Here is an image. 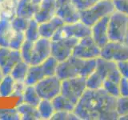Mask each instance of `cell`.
Segmentation results:
<instances>
[{
  "label": "cell",
  "instance_id": "1",
  "mask_svg": "<svg viewBox=\"0 0 128 120\" xmlns=\"http://www.w3.org/2000/svg\"><path fill=\"white\" fill-rule=\"evenodd\" d=\"M116 98L108 94L102 88L86 89L75 105L74 113L81 120L118 119Z\"/></svg>",
  "mask_w": 128,
  "mask_h": 120
},
{
  "label": "cell",
  "instance_id": "2",
  "mask_svg": "<svg viewBox=\"0 0 128 120\" xmlns=\"http://www.w3.org/2000/svg\"><path fill=\"white\" fill-rule=\"evenodd\" d=\"M96 59H83L71 55L69 58L58 62L55 75L62 81L78 76L86 78L95 70Z\"/></svg>",
  "mask_w": 128,
  "mask_h": 120
},
{
  "label": "cell",
  "instance_id": "3",
  "mask_svg": "<svg viewBox=\"0 0 128 120\" xmlns=\"http://www.w3.org/2000/svg\"><path fill=\"white\" fill-rule=\"evenodd\" d=\"M114 11L112 0H99L94 6L80 12V21L88 26H93L101 18Z\"/></svg>",
  "mask_w": 128,
  "mask_h": 120
},
{
  "label": "cell",
  "instance_id": "4",
  "mask_svg": "<svg viewBox=\"0 0 128 120\" xmlns=\"http://www.w3.org/2000/svg\"><path fill=\"white\" fill-rule=\"evenodd\" d=\"M128 33V16L114 11L109 16L108 37L110 41L125 42Z\"/></svg>",
  "mask_w": 128,
  "mask_h": 120
},
{
  "label": "cell",
  "instance_id": "5",
  "mask_svg": "<svg viewBox=\"0 0 128 120\" xmlns=\"http://www.w3.org/2000/svg\"><path fill=\"white\" fill-rule=\"evenodd\" d=\"M86 90V78L82 76L65 79L62 81L61 94L76 105Z\"/></svg>",
  "mask_w": 128,
  "mask_h": 120
},
{
  "label": "cell",
  "instance_id": "6",
  "mask_svg": "<svg viewBox=\"0 0 128 120\" xmlns=\"http://www.w3.org/2000/svg\"><path fill=\"white\" fill-rule=\"evenodd\" d=\"M91 34L90 26H88L82 22L79 21L74 23H64L56 31L51 40H58L62 38H75L81 39Z\"/></svg>",
  "mask_w": 128,
  "mask_h": 120
},
{
  "label": "cell",
  "instance_id": "7",
  "mask_svg": "<svg viewBox=\"0 0 128 120\" xmlns=\"http://www.w3.org/2000/svg\"><path fill=\"white\" fill-rule=\"evenodd\" d=\"M34 87L41 99L52 100L61 94L62 80L56 75L46 76L36 83Z\"/></svg>",
  "mask_w": 128,
  "mask_h": 120
},
{
  "label": "cell",
  "instance_id": "8",
  "mask_svg": "<svg viewBox=\"0 0 128 120\" xmlns=\"http://www.w3.org/2000/svg\"><path fill=\"white\" fill-rule=\"evenodd\" d=\"M100 57L115 62L128 60V45L121 42L109 41L101 48Z\"/></svg>",
  "mask_w": 128,
  "mask_h": 120
},
{
  "label": "cell",
  "instance_id": "9",
  "mask_svg": "<svg viewBox=\"0 0 128 120\" xmlns=\"http://www.w3.org/2000/svg\"><path fill=\"white\" fill-rule=\"evenodd\" d=\"M100 52L101 48L96 44L91 35H89L78 40L72 55L83 59H91L100 57Z\"/></svg>",
  "mask_w": 128,
  "mask_h": 120
},
{
  "label": "cell",
  "instance_id": "10",
  "mask_svg": "<svg viewBox=\"0 0 128 120\" xmlns=\"http://www.w3.org/2000/svg\"><path fill=\"white\" fill-rule=\"evenodd\" d=\"M78 38H68L58 40H51V55L58 62H62L72 55Z\"/></svg>",
  "mask_w": 128,
  "mask_h": 120
},
{
  "label": "cell",
  "instance_id": "11",
  "mask_svg": "<svg viewBox=\"0 0 128 120\" xmlns=\"http://www.w3.org/2000/svg\"><path fill=\"white\" fill-rule=\"evenodd\" d=\"M55 15L64 23H74L80 20V12L75 7L72 0H55Z\"/></svg>",
  "mask_w": 128,
  "mask_h": 120
},
{
  "label": "cell",
  "instance_id": "12",
  "mask_svg": "<svg viewBox=\"0 0 128 120\" xmlns=\"http://www.w3.org/2000/svg\"><path fill=\"white\" fill-rule=\"evenodd\" d=\"M95 70L102 76L104 79H109L111 81L119 82L122 76L117 67V63L113 61L106 60L101 57L96 59Z\"/></svg>",
  "mask_w": 128,
  "mask_h": 120
},
{
  "label": "cell",
  "instance_id": "13",
  "mask_svg": "<svg viewBox=\"0 0 128 120\" xmlns=\"http://www.w3.org/2000/svg\"><path fill=\"white\" fill-rule=\"evenodd\" d=\"M21 60L19 50H12L10 47L0 46V70L5 75L10 74L13 67Z\"/></svg>",
  "mask_w": 128,
  "mask_h": 120
},
{
  "label": "cell",
  "instance_id": "14",
  "mask_svg": "<svg viewBox=\"0 0 128 120\" xmlns=\"http://www.w3.org/2000/svg\"><path fill=\"white\" fill-rule=\"evenodd\" d=\"M51 55V39L40 37L34 42L30 65H39Z\"/></svg>",
  "mask_w": 128,
  "mask_h": 120
},
{
  "label": "cell",
  "instance_id": "15",
  "mask_svg": "<svg viewBox=\"0 0 128 120\" xmlns=\"http://www.w3.org/2000/svg\"><path fill=\"white\" fill-rule=\"evenodd\" d=\"M109 16L110 15L101 18L98 22H96L93 26H90L91 37L100 48L105 46L110 41L109 37H108Z\"/></svg>",
  "mask_w": 128,
  "mask_h": 120
},
{
  "label": "cell",
  "instance_id": "16",
  "mask_svg": "<svg viewBox=\"0 0 128 120\" xmlns=\"http://www.w3.org/2000/svg\"><path fill=\"white\" fill-rule=\"evenodd\" d=\"M56 3L55 0H41L38 4V10L34 16V18L38 23L46 22L55 16Z\"/></svg>",
  "mask_w": 128,
  "mask_h": 120
},
{
  "label": "cell",
  "instance_id": "17",
  "mask_svg": "<svg viewBox=\"0 0 128 120\" xmlns=\"http://www.w3.org/2000/svg\"><path fill=\"white\" fill-rule=\"evenodd\" d=\"M64 24L62 20L58 16L53 18L46 22L39 23V34L40 37L51 39L60 27Z\"/></svg>",
  "mask_w": 128,
  "mask_h": 120
},
{
  "label": "cell",
  "instance_id": "18",
  "mask_svg": "<svg viewBox=\"0 0 128 120\" xmlns=\"http://www.w3.org/2000/svg\"><path fill=\"white\" fill-rule=\"evenodd\" d=\"M38 4L32 0H18L16 6V15L31 19L38 10Z\"/></svg>",
  "mask_w": 128,
  "mask_h": 120
},
{
  "label": "cell",
  "instance_id": "19",
  "mask_svg": "<svg viewBox=\"0 0 128 120\" xmlns=\"http://www.w3.org/2000/svg\"><path fill=\"white\" fill-rule=\"evenodd\" d=\"M20 119L22 120H39L41 119L37 106H32L30 104L24 102H19L15 107Z\"/></svg>",
  "mask_w": 128,
  "mask_h": 120
},
{
  "label": "cell",
  "instance_id": "20",
  "mask_svg": "<svg viewBox=\"0 0 128 120\" xmlns=\"http://www.w3.org/2000/svg\"><path fill=\"white\" fill-rule=\"evenodd\" d=\"M14 32L10 19L0 16V46L8 47Z\"/></svg>",
  "mask_w": 128,
  "mask_h": 120
},
{
  "label": "cell",
  "instance_id": "21",
  "mask_svg": "<svg viewBox=\"0 0 128 120\" xmlns=\"http://www.w3.org/2000/svg\"><path fill=\"white\" fill-rule=\"evenodd\" d=\"M44 77H46V76L44 74L41 64L30 65L24 82H25L26 86H34Z\"/></svg>",
  "mask_w": 128,
  "mask_h": 120
},
{
  "label": "cell",
  "instance_id": "22",
  "mask_svg": "<svg viewBox=\"0 0 128 120\" xmlns=\"http://www.w3.org/2000/svg\"><path fill=\"white\" fill-rule=\"evenodd\" d=\"M29 66V63L24 62L23 60H21L13 67L10 74L15 80V82H24Z\"/></svg>",
  "mask_w": 128,
  "mask_h": 120
},
{
  "label": "cell",
  "instance_id": "23",
  "mask_svg": "<svg viewBox=\"0 0 128 120\" xmlns=\"http://www.w3.org/2000/svg\"><path fill=\"white\" fill-rule=\"evenodd\" d=\"M16 0H2L0 2V16L12 19L16 15Z\"/></svg>",
  "mask_w": 128,
  "mask_h": 120
},
{
  "label": "cell",
  "instance_id": "24",
  "mask_svg": "<svg viewBox=\"0 0 128 120\" xmlns=\"http://www.w3.org/2000/svg\"><path fill=\"white\" fill-rule=\"evenodd\" d=\"M15 80L11 77L10 74H6L3 77L0 82V97L8 98L13 94Z\"/></svg>",
  "mask_w": 128,
  "mask_h": 120
},
{
  "label": "cell",
  "instance_id": "25",
  "mask_svg": "<svg viewBox=\"0 0 128 120\" xmlns=\"http://www.w3.org/2000/svg\"><path fill=\"white\" fill-rule=\"evenodd\" d=\"M37 109L40 115V118L43 120L51 119L52 116L55 112L51 100L47 99H41V101L37 106Z\"/></svg>",
  "mask_w": 128,
  "mask_h": 120
},
{
  "label": "cell",
  "instance_id": "26",
  "mask_svg": "<svg viewBox=\"0 0 128 120\" xmlns=\"http://www.w3.org/2000/svg\"><path fill=\"white\" fill-rule=\"evenodd\" d=\"M40 101H41V98L36 91L34 86H26L22 97V102L37 106Z\"/></svg>",
  "mask_w": 128,
  "mask_h": 120
},
{
  "label": "cell",
  "instance_id": "27",
  "mask_svg": "<svg viewBox=\"0 0 128 120\" xmlns=\"http://www.w3.org/2000/svg\"><path fill=\"white\" fill-rule=\"evenodd\" d=\"M55 111L66 110V111H74L75 105H74L70 101H69L62 94H59L51 100Z\"/></svg>",
  "mask_w": 128,
  "mask_h": 120
},
{
  "label": "cell",
  "instance_id": "28",
  "mask_svg": "<svg viewBox=\"0 0 128 120\" xmlns=\"http://www.w3.org/2000/svg\"><path fill=\"white\" fill-rule=\"evenodd\" d=\"M104 80L105 79H104L97 71L94 70L86 78V89H89V90L101 89V88H102Z\"/></svg>",
  "mask_w": 128,
  "mask_h": 120
},
{
  "label": "cell",
  "instance_id": "29",
  "mask_svg": "<svg viewBox=\"0 0 128 120\" xmlns=\"http://www.w3.org/2000/svg\"><path fill=\"white\" fill-rule=\"evenodd\" d=\"M25 34L26 40H29L31 42H35L40 38L39 34V23L33 18L30 19L29 25H28Z\"/></svg>",
  "mask_w": 128,
  "mask_h": 120
},
{
  "label": "cell",
  "instance_id": "30",
  "mask_svg": "<svg viewBox=\"0 0 128 120\" xmlns=\"http://www.w3.org/2000/svg\"><path fill=\"white\" fill-rule=\"evenodd\" d=\"M58 61L52 55L49 56L46 59L41 63V66L42 68V70L44 72V74L46 76H53L56 74V70L58 64Z\"/></svg>",
  "mask_w": 128,
  "mask_h": 120
},
{
  "label": "cell",
  "instance_id": "31",
  "mask_svg": "<svg viewBox=\"0 0 128 120\" xmlns=\"http://www.w3.org/2000/svg\"><path fill=\"white\" fill-rule=\"evenodd\" d=\"M11 22V26L13 28L14 31L15 32H24L26 31V28L29 25L30 19L21 17V16L15 15L14 17L10 20Z\"/></svg>",
  "mask_w": 128,
  "mask_h": 120
},
{
  "label": "cell",
  "instance_id": "32",
  "mask_svg": "<svg viewBox=\"0 0 128 120\" xmlns=\"http://www.w3.org/2000/svg\"><path fill=\"white\" fill-rule=\"evenodd\" d=\"M34 42L29 40H25L23 42L22 47L20 48V54H21L22 60L27 63H30L32 54H33V48H34Z\"/></svg>",
  "mask_w": 128,
  "mask_h": 120
},
{
  "label": "cell",
  "instance_id": "33",
  "mask_svg": "<svg viewBox=\"0 0 128 120\" xmlns=\"http://www.w3.org/2000/svg\"><path fill=\"white\" fill-rule=\"evenodd\" d=\"M25 40H26L25 34L22 33V32H15L14 31L10 40L8 47H10L12 50H19L20 48L22 47L23 42H25Z\"/></svg>",
  "mask_w": 128,
  "mask_h": 120
},
{
  "label": "cell",
  "instance_id": "34",
  "mask_svg": "<svg viewBox=\"0 0 128 120\" xmlns=\"http://www.w3.org/2000/svg\"><path fill=\"white\" fill-rule=\"evenodd\" d=\"M102 89L105 90L108 94L113 96L114 98H118L120 96L118 82L111 81L109 79H105L103 82Z\"/></svg>",
  "mask_w": 128,
  "mask_h": 120
},
{
  "label": "cell",
  "instance_id": "35",
  "mask_svg": "<svg viewBox=\"0 0 128 120\" xmlns=\"http://www.w3.org/2000/svg\"><path fill=\"white\" fill-rule=\"evenodd\" d=\"M116 112L118 118L128 114V97L119 96L116 98Z\"/></svg>",
  "mask_w": 128,
  "mask_h": 120
},
{
  "label": "cell",
  "instance_id": "36",
  "mask_svg": "<svg viewBox=\"0 0 128 120\" xmlns=\"http://www.w3.org/2000/svg\"><path fill=\"white\" fill-rule=\"evenodd\" d=\"M51 119H59V120H77V117L74 111H66V110H58L55 111Z\"/></svg>",
  "mask_w": 128,
  "mask_h": 120
},
{
  "label": "cell",
  "instance_id": "37",
  "mask_svg": "<svg viewBox=\"0 0 128 120\" xmlns=\"http://www.w3.org/2000/svg\"><path fill=\"white\" fill-rule=\"evenodd\" d=\"M1 120H18L20 119L17 110L14 109H1L0 110Z\"/></svg>",
  "mask_w": 128,
  "mask_h": 120
},
{
  "label": "cell",
  "instance_id": "38",
  "mask_svg": "<svg viewBox=\"0 0 128 120\" xmlns=\"http://www.w3.org/2000/svg\"><path fill=\"white\" fill-rule=\"evenodd\" d=\"M98 1L99 0H72V2L79 11H82L94 6Z\"/></svg>",
  "mask_w": 128,
  "mask_h": 120
},
{
  "label": "cell",
  "instance_id": "39",
  "mask_svg": "<svg viewBox=\"0 0 128 120\" xmlns=\"http://www.w3.org/2000/svg\"><path fill=\"white\" fill-rule=\"evenodd\" d=\"M114 10L128 16V0H112Z\"/></svg>",
  "mask_w": 128,
  "mask_h": 120
},
{
  "label": "cell",
  "instance_id": "40",
  "mask_svg": "<svg viewBox=\"0 0 128 120\" xmlns=\"http://www.w3.org/2000/svg\"><path fill=\"white\" fill-rule=\"evenodd\" d=\"M26 83L25 82H15V85L14 88L13 94L12 96H16V97L21 98L22 97L24 90L26 88Z\"/></svg>",
  "mask_w": 128,
  "mask_h": 120
},
{
  "label": "cell",
  "instance_id": "41",
  "mask_svg": "<svg viewBox=\"0 0 128 120\" xmlns=\"http://www.w3.org/2000/svg\"><path fill=\"white\" fill-rule=\"evenodd\" d=\"M120 96L128 97V78H121L118 82Z\"/></svg>",
  "mask_w": 128,
  "mask_h": 120
},
{
  "label": "cell",
  "instance_id": "42",
  "mask_svg": "<svg viewBox=\"0 0 128 120\" xmlns=\"http://www.w3.org/2000/svg\"><path fill=\"white\" fill-rule=\"evenodd\" d=\"M120 74L122 78H128V60L116 62Z\"/></svg>",
  "mask_w": 128,
  "mask_h": 120
},
{
  "label": "cell",
  "instance_id": "43",
  "mask_svg": "<svg viewBox=\"0 0 128 120\" xmlns=\"http://www.w3.org/2000/svg\"><path fill=\"white\" fill-rule=\"evenodd\" d=\"M118 119H122V120H127L128 119V114H125V115H122V116H120L118 118Z\"/></svg>",
  "mask_w": 128,
  "mask_h": 120
},
{
  "label": "cell",
  "instance_id": "44",
  "mask_svg": "<svg viewBox=\"0 0 128 120\" xmlns=\"http://www.w3.org/2000/svg\"><path fill=\"white\" fill-rule=\"evenodd\" d=\"M5 76V74H4L3 73H2V71L0 70V82H1V81L2 80V78H3V77Z\"/></svg>",
  "mask_w": 128,
  "mask_h": 120
},
{
  "label": "cell",
  "instance_id": "45",
  "mask_svg": "<svg viewBox=\"0 0 128 120\" xmlns=\"http://www.w3.org/2000/svg\"><path fill=\"white\" fill-rule=\"evenodd\" d=\"M33 2H34L35 3H38V4H39V2H41V0H32Z\"/></svg>",
  "mask_w": 128,
  "mask_h": 120
},
{
  "label": "cell",
  "instance_id": "46",
  "mask_svg": "<svg viewBox=\"0 0 128 120\" xmlns=\"http://www.w3.org/2000/svg\"><path fill=\"white\" fill-rule=\"evenodd\" d=\"M2 0H0V2H2Z\"/></svg>",
  "mask_w": 128,
  "mask_h": 120
},
{
  "label": "cell",
  "instance_id": "47",
  "mask_svg": "<svg viewBox=\"0 0 128 120\" xmlns=\"http://www.w3.org/2000/svg\"><path fill=\"white\" fill-rule=\"evenodd\" d=\"M16 1H18V0H16Z\"/></svg>",
  "mask_w": 128,
  "mask_h": 120
}]
</instances>
